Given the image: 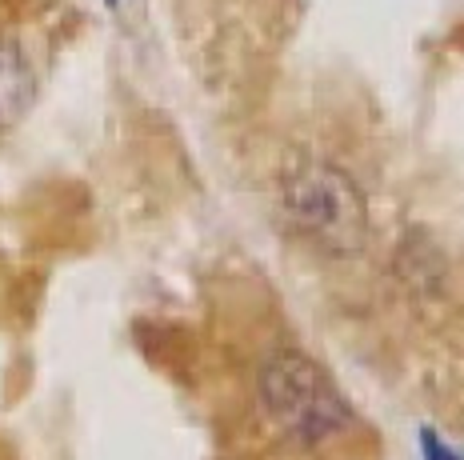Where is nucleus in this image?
I'll list each match as a JSON object with an SVG mask.
<instances>
[{"label": "nucleus", "mask_w": 464, "mask_h": 460, "mask_svg": "<svg viewBox=\"0 0 464 460\" xmlns=\"http://www.w3.org/2000/svg\"><path fill=\"white\" fill-rule=\"evenodd\" d=\"M280 213L288 228L324 256H356L369 236V205L353 177L324 160L293 168L280 185Z\"/></svg>", "instance_id": "f257e3e1"}, {"label": "nucleus", "mask_w": 464, "mask_h": 460, "mask_svg": "<svg viewBox=\"0 0 464 460\" xmlns=\"http://www.w3.org/2000/svg\"><path fill=\"white\" fill-rule=\"evenodd\" d=\"M260 392L276 425L304 445H321L353 425V405L344 400V392L333 385L321 364L301 352H280L276 360H268Z\"/></svg>", "instance_id": "f03ea898"}, {"label": "nucleus", "mask_w": 464, "mask_h": 460, "mask_svg": "<svg viewBox=\"0 0 464 460\" xmlns=\"http://www.w3.org/2000/svg\"><path fill=\"white\" fill-rule=\"evenodd\" d=\"M33 97V76L13 49H0V124L16 120Z\"/></svg>", "instance_id": "7ed1b4c3"}, {"label": "nucleus", "mask_w": 464, "mask_h": 460, "mask_svg": "<svg viewBox=\"0 0 464 460\" xmlns=\"http://www.w3.org/2000/svg\"><path fill=\"white\" fill-rule=\"evenodd\" d=\"M420 456L424 460H460V453L449 445V440H440L432 428H420Z\"/></svg>", "instance_id": "20e7f679"}, {"label": "nucleus", "mask_w": 464, "mask_h": 460, "mask_svg": "<svg viewBox=\"0 0 464 460\" xmlns=\"http://www.w3.org/2000/svg\"><path fill=\"white\" fill-rule=\"evenodd\" d=\"M109 5H116V0H109Z\"/></svg>", "instance_id": "39448f33"}]
</instances>
